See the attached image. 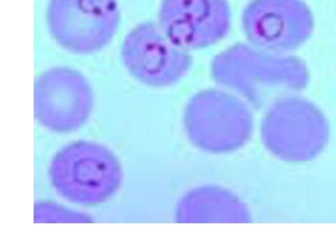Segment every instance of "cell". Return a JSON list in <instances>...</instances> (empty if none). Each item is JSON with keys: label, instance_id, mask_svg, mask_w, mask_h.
I'll return each instance as SVG.
<instances>
[{"label": "cell", "instance_id": "cell-1", "mask_svg": "<svg viewBox=\"0 0 336 252\" xmlns=\"http://www.w3.org/2000/svg\"><path fill=\"white\" fill-rule=\"evenodd\" d=\"M210 70L216 83L254 109L265 108L284 95L300 93L310 80L300 58L246 43L235 44L215 55Z\"/></svg>", "mask_w": 336, "mask_h": 252}, {"label": "cell", "instance_id": "cell-2", "mask_svg": "<svg viewBox=\"0 0 336 252\" xmlns=\"http://www.w3.org/2000/svg\"><path fill=\"white\" fill-rule=\"evenodd\" d=\"M264 109L260 140L275 160L305 165L317 160L329 148V120L312 101L300 93L287 95L272 101Z\"/></svg>", "mask_w": 336, "mask_h": 252}, {"label": "cell", "instance_id": "cell-3", "mask_svg": "<svg viewBox=\"0 0 336 252\" xmlns=\"http://www.w3.org/2000/svg\"><path fill=\"white\" fill-rule=\"evenodd\" d=\"M253 108L223 88L196 92L185 106L183 128L194 148L211 155H228L244 148L255 130Z\"/></svg>", "mask_w": 336, "mask_h": 252}, {"label": "cell", "instance_id": "cell-4", "mask_svg": "<svg viewBox=\"0 0 336 252\" xmlns=\"http://www.w3.org/2000/svg\"><path fill=\"white\" fill-rule=\"evenodd\" d=\"M58 195L81 205L105 203L118 191L123 172L116 156L98 143L80 140L61 148L49 168Z\"/></svg>", "mask_w": 336, "mask_h": 252}, {"label": "cell", "instance_id": "cell-5", "mask_svg": "<svg viewBox=\"0 0 336 252\" xmlns=\"http://www.w3.org/2000/svg\"><path fill=\"white\" fill-rule=\"evenodd\" d=\"M116 0H49L48 30L60 47L75 54L94 53L110 43L120 23Z\"/></svg>", "mask_w": 336, "mask_h": 252}, {"label": "cell", "instance_id": "cell-6", "mask_svg": "<svg viewBox=\"0 0 336 252\" xmlns=\"http://www.w3.org/2000/svg\"><path fill=\"white\" fill-rule=\"evenodd\" d=\"M93 108V94L78 71L53 67L38 76L34 86V114L49 130L67 133L81 128Z\"/></svg>", "mask_w": 336, "mask_h": 252}, {"label": "cell", "instance_id": "cell-7", "mask_svg": "<svg viewBox=\"0 0 336 252\" xmlns=\"http://www.w3.org/2000/svg\"><path fill=\"white\" fill-rule=\"evenodd\" d=\"M125 67L141 83L165 88L177 83L191 67L188 50L181 49L165 35L158 24H139L125 37L121 47Z\"/></svg>", "mask_w": 336, "mask_h": 252}, {"label": "cell", "instance_id": "cell-8", "mask_svg": "<svg viewBox=\"0 0 336 252\" xmlns=\"http://www.w3.org/2000/svg\"><path fill=\"white\" fill-rule=\"evenodd\" d=\"M249 44L275 53L286 54L308 41L314 18L303 0H252L242 14Z\"/></svg>", "mask_w": 336, "mask_h": 252}, {"label": "cell", "instance_id": "cell-9", "mask_svg": "<svg viewBox=\"0 0 336 252\" xmlns=\"http://www.w3.org/2000/svg\"><path fill=\"white\" fill-rule=\"evenodd\" d=\"M158 25L181 49H205L227 36L230 7L228 0H162Z\"/></svg>", "mask_w": 336, "mask_h": 252}, {"label": "cell", "instance_id": "cell-10", "mask_svg": "<svg viewBox=\"0 0 336 252\" xmlns=\"http://www.w3.org/2000/svg\"><path fill=\"white\" fill-rule=\"evenodd\" d=\"M249 209L239 196L223 186L205 184L187 190L180 198L175 219L183 224L248 223Z\"/></svg>", "mask_w": 336, "mask_h": 252}]
</instances>
